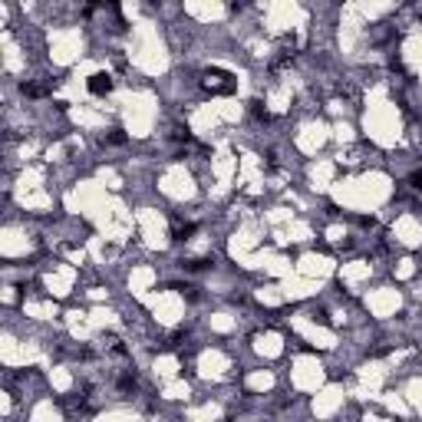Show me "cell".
I'll use <instances>...</instances> for the list:
<instances>
[{"label":"cell","mask_w":422,"mask_h":422,"mask_svg":"<svg viewBox=\"0 0 422 422\" xmlns=\"http://www.w3.org/2000/svg\"><path fill=\"white\" fill-rule=\"evenodd\" d=\"M89 89H92L96 96H102V92H109V76H92V83H89Z\"/></svg>","instance_id":"6da1fadb"}]
</instances>
